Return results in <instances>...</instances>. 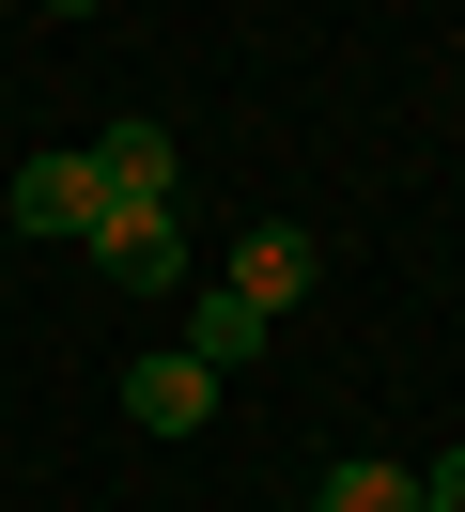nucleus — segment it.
Listing matches in <instances>:
<instances>
[{"mask_svg": "<svg viewBox=\"0 0 465 512\" xmlns=\"http://www.w3.org/2000/svg\"><path fill=\"white\" fill-rule=\"evenodd\" d=\"M0 202H16V233L93 249V218H109V171H93V140H47V156H16V171H0Z\"/></svg>", "mask_w": 465, "mask_h": 512, "instance_id": "obj_1", "label": "nucleus"}, {"mask_svg": "<svg viewBox=\"0 0 465 512\" xmlns=\"http://www.w3.org/2000/svg\"><path fill=\"white\" fill-rule=\"evenodd\" d=\"M93 171H109V218H171V125H109V140H93Z\"/></svg>", "mask_w": 465, "mask_h": 512, "instance_id": "obj_4", "label": "nucleus"}, {"mask_svg": "<svg viewBox=\"0 0 465 512\" xmlns=\"http://www.w3.org/2000/svg\"><path fill=\"white\" fill-rule=\"evenodd\" d=\"M264 342H279V326H264V311H248V295H233V280H186V357H202V373H217V388H233V373H248V357H264Z\"/></svg>", "mask_w": 465, "mask_h": 512, "instance_id": "obj_3", "label": "nucleus"}, {"mask_svg": "<svg viewBox=\"0 0 465 512\" xmlns=\"http://www.w3.org/2000/svg\"><path fill=\"white\" fill-rule=\"evenodd\" d=\"M217 280H233V295H248V311H264V326H279V311H295V295H310V280H326V249H310V233H295V218H264V233H248V249H233V264H217Z\"/></svg>", "mask_w": 465, "mask_h": 512, "instance_id": "obj_2", "label": "nucleus"}, {"mask_svg": "<svg viewBox=\"0 0 465 512\" xmlns=\"http://www.w3.org/2000/svg\"><path fill=\"white\" fill-rule=\"evenodd\" d=\"M419 512H465V435H450V450L419 466Z\"/></svg>", "mask_w": 465, "mask_h": 512, "instance_id": "obj_8", "label": "nucleus"}, {"mask_svg": "<svg viewBox=\"0 0 465 512\" xmlns=\"http://www.w3.org/2000/svg\"><path fill=\"white\" fill-rule=\"evenodd\" d=\"M31 16H109V0H31Z\"/></svg>", "mask_w": 465, "mask_h": 512, "instance_id": "obj_9", "label": "nucleus"}, {"mask_svg": "<svg viewBox=\"0 0 465 512\" xmlns=\"http://www.w3.org/2000/svg\"><path fill=\"white\" fill-rule=\"evenodd\" d=\"M124 419H140V435H202V419H217V373H202V357H140V373H124Z\"/></svg>", "mask_w": 465, "mask_h": 512, "instance_id": "obj_5", "label": "nucleus"}, {"mask_svg": "<svg viewBox=\"0 0 465 512\" xmlns=\"http://www.w3.org/2000/svg\"><path fill=\"white\" fill-rule=\"evenodd\" d=\"M310 512H419V466H388V450H341V466L310 481Z\"/></svg>", "mask_w": 465, "mask_h": 512, "instance_id": "obj_7", "label": "nucleus"}, {"mask_svg": "<svg viewBox=\"0 0 465 512\" xmlns=\"http://www.w3.org/2000/svg\"><path fill=\"white\" fill-rule=\"evenodd\" d=\"M93 264H109L124 295H186V280H202V264H186V233H171V218H93Z\"/></svg>", "mask_w": 465, "mask_h": 512, "instance_id": "obj_6", "label": "nucleus"}]
</instances>
